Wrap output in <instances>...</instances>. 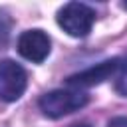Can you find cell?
Wrapping results in <instances>:
<instances>
[{
    "label": "cell",
    "mask_w": 127,
    "mask_h": 127,
    "mask_svg": "<svg viewBox=\"0 0 127 127\" xmlns=\"http://www.w3.org/2000/svg\"><path fill=\"white\" fill-rule=\"evenodd\" d=\"M89 101V95L81 89H73V87H67V89H54V91H48L40 97L38 105L42 109V113L50 119H60L64 115H69L81 107H85Z\"/></svg>",
    "instance_id": "1"
},
{
    "label": "cell",
    "mask_w": 127,
    "mask_h": 127,
    "mask_svg": "<svg viewBox=\"0 0 127 127\" xmlns=\"http://www.w3.org/2000/svg\"><path fill=\"white\" fill-rule=\"evenodd\" d=\"M95 22V10L81 2H67L58 12V24L73 38H85Z\"/></svg>",
    "instance_id": "2"
},
{
    "label": "cell",
    "mask_w": 127,
    "mask_h": 127,
    "mask_svg": "<svg viewBox=\"0 0 127 127\" xmlns=\"http://www.w3.org/2000/svg\"><path fill=\"white\" fill-rule=\"evenodd\" d=\"M26 85H28L26 69L12 60H2L0 62V99L4 101L20 99L26 91Z\"/></svg>",
    "instance_id": "3"
},
{
    "label": "cell",
    "mask_w": 127,
    "mask_h": 127,
    "mask_svg": "<svg viewBox=\"0 0 127 127\" xmlns=\"http://www.w3.org/2000/svg\"><path fill=\"white\" fill-rule=\"evenodd\" d=\"M50 50H52V42L44 30H26L18 38V54L28 62L42 64L50 56Z\"/></svg>",
    "instance_id": "4"
},
{
    "label": "cell",
    "mask_w": 127,
    "mask_h": 127,
    "mask_svg": "<svg viewBox=\"0 0 127 127\" xmlns=\"http://www.w3.org/2000/svg\"><path fill=\"white\" fill-rule=\"evenodd\" d=\"M117 65H119V60L113 58V60H105L101 64H95L83 71H77L73 75H69L65 81L69 87L73 89H83V87H93V85H99L101 81L109 79L111 75H115L117 71Z\"/></svg>",
    "instance_id": "5"
},
{
    "label": "cell",
    "mask_w": 127,
    "mask_h": 127,
    "mask_svg": "<svg viewBox=\"0 0 127 127\" xmlns=\"http://www.w3.org/2000/svg\"><path fill=\"white\" fill-rule=\"evenodd\" d=\"M115 91L127 97V58L119 60V65L115 71Z\"/></svg>",
    "instance_id": "6"
},
{
    "label": "cell",
    "mask_w": 127,
    "mask_h": 127,
    "mask_svg": "<svg viewBox=\"0 0 127 127\" xmlns=\"http://www.w3.org/2000/svg\"><path fill=\"white\" fill-rule=\"evenodd\" d=\"M107 127H127V117H123V115L113 117V119L107 123Z\"/></svg>",
    "instance_id": "7"
},
{
    "label": "cell",
    "mask_w": 127,
    "mask_h": 127,
    "mask_svg": "<svg viewBox=\"0 0 127 127\" xmlns=\"http://www.w3.org/2000/svg\"><path fill=\"white\" fill-rule=\"evenodd\" d=\"M71 127H91L89 123H75V125H71Z\"/></svg>",
    "instance_id": "8"
},
{
    "label": "cell",
    "mask_w": 127,
    "mask_h": 127,
    "mask_svg": "<svg viewBox=\"0 0 127 127\" xmlns=\"http://www.w3.org/2000/svg\"><path fill=\"white\" fill-rule=\"evenodd\" d=\"M123 6H125V8H127V2H123Z\"/></svg>",
    "instance_id": "9"
}]
</instances>
